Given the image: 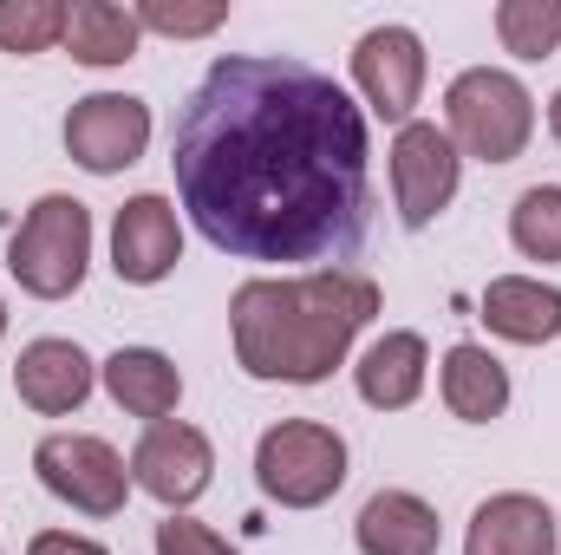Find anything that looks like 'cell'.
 Listing matches in <instances>:
<instances>
[{
  "label": "cell",
  "mask_w": 561,
  "mask_h": 555,
  "mask_svg": "<svg viewBox=\"0 0 561 555\" xmlns=\"http://www.w3.org/2000/svg\"><path fill=\"white\" fill-rule=\"evenodd\" d=\"M353 86H359V99L386 125L405 132L412 125V105L424 99V39L412 26H399V20L359 33V46H353Z\"/></svg>",
  "instance_id": "cell-9"
},
{
  "label": "cell",
  "mask_w": 561,
  "mask_h": 555,
  "mask_svg": "<svg viewBox=\"0 0 561 555\" xmlns=\"http://www.w3.org/2000/svg\"><path fill=\"white\" fill-rule=\"evenodd\" d=\"M437 393H444V412L463 418V424H490V418L510 412V373L490 347H470L457 340L437 366Z\"/></svg>",
  "instance_id": "cell-18"
},
{
  "label": "cell",
  "mask_w": 561,
  "mask_h": 555,
  "mask_svg": "<svg viewBox=\"0 0 561 555\" xmlns=\"http://www.w3.org/2000/svg\"><path fill=\"white\" fill-rule=\"evenodd\" d=\"M353 543H359V555H437L444 523L419 490H379V497H366Z\"/></svg>",
  "instance_id": "cell-16"
},
{
  "label": "cell",
  "mask_w": 561,
  "mask_h": 555,
  "mask_svg": "<svg viewBox=\"0 0 561 555\" xmlns=\"http://www.w3.org/2000/svg\"><path fill=\"white\" fill-rule=\"evenodd\" d=\"M33 471L79 517H118L125 497H131V464L105 438H92V431H53V438H39Z\"/></svg>",
  "instance_id": "cell-6"
},
{
  "label": "cell",
  "mask_w": 561,
  "mask_h": 555,
  "mask_svg": "<svg viewBox=\"0 0 561 555\" xmlns=\"http://www.w3.org/2000/svg\"><path fill=\"white\" fill-rule=\"evenodd\" d=\"M373 314H379V287L353 269L255 275L229 301L236 366L268 386H320L333 366H346Z\"/></svg>",
  "instance_id": "cell-2"
},
{
  "label": "cell",
  "mask_w": 561,
  "mask_h": 555,
  "mask_svg": "<svg viewBox=\"0 0 561 555\" xmlns=\"http://www.w3.org/2000/svg\"><path fill=\"white\" fill-rule=\"evenodd\" d=\"M0 340H7V301H0Z\"/></svg>",
  "instance_id": "cell-27"
},
{
  "label": "cell",
  "mask_w": 561,
  "mask_h": 555,
  "mask_svg": "<svg viewBox=\"0 0 561 555\" xmlns=\"http://www.w3.org/2000/svg\"><path fill=\"white\" fill-rule=\"evenodd\" d=\"M183 262V223H176V203L144 190L118 209L112 223V275L131 281V287H157Z\"/></svg>",
  "instance_id": "cell-11"
},
{
  "label": "cell",
  "mask_w": 561,
  "mask_h": 555,
  "mask_svg": "<svg viewBox=\"0 0 561 555\" xmlns=\"http://www.w3.org/2000/svg\"><path fill=\"white\" fill-rule=\"evenodd\" d=\"M496 39L516 59H549L561 46V0H503L496 7Z\"/></svg>",
  "instance_id": "cell-21"
},
{
  "label": "cell",
  "mask_w": 561,
  "mask_h": 555,
  "mask_svg": "<svg viewBox=\"0 0 561 555\" xmlns=\"http://www.w3.org/2000/svg\"><path fill=\"white\" fill-rule=\"evenodd\" d=\"M209 477H216V451H209V438L196 424H183V418L144 424L138 451H131V484L144 497H157L176 517V510H190L209 490Z\"/></svg>",
  "instance_id": "cell-8"
},
{
  "label": "cell",
  "mask_w": 561,
  "mask_h": 555,
  "mask_svg": "<svg viewBox=\"0 0 561 555\" xmlns=\"http://www.w3.org/2000/svg\"><path fill=\"white\" fill-rule=\"evenodd\" d=\"M99 380H105L112 406L144 418V424H163V418L176 412V399H183V373H176V360L157 353V347H118V353L99 366Z\"/></svg>",
  "instance_id": "cell-17"
},
{
  "label": "cell",
  "mask_w": 561,
  "mask_h": 555,
  "mask_svg": "<svg viewBox=\"0 0 561 555\" xmlns=\"http://www.w3.org/2000/svg\"><path fill=\"white\" fill-rule=\"evenodd\" d=\"M457 183H463V157H457L450 132L412 118L392 138V203H399V223L405 229H431L457 203Z\"/></svg>",
  "instance_id": "cell-7"
},
{
  "label": "cell",
  "mask_w": 561,
  "mask_h": 555,
  "mask_svg": "<svg viewBox=\"0 0 561 555\" xmlns=\"http://www.w3.org/2000/svg\"><path fill=\"white\" fill-rule=\"evenodd\" d=\"M424 373H431V347H424V333L399 327V333H379V340L359 353L353 386H359V399H366L373 412H405V406H419Z\"/></svg>",
  "instance_id": "cell-14"
},
{
  "label": "cell",
  "mask_w": 561,
  "mask_h": 555,
  "mask_svg": "<svg viewBox=\"0 0 561 555\" xmlns=\"http://www.w3.org/2000/svg\"><path fill=\"white\" fill-rule=\"evenodd\" d=\"M176 196L236 262H333L373 216V138L340 79L287 53H222L176 112Z\"/></svg>",
  "instance_id": "cell-1"
},
{
  "label": "cell",
  "mask_w": 561,
  "mask_h": 555,
  "mask_svg": "<svg viewBox=\"0 0 561 555\" xmlns=\"http://www.w3.org/2000/svg\"><path fill=\"white\" fill-rule=\"evenodd\" d=\"M92 269V209L79 196H39L7 242V275L33 301H66Z\"/></svg>",
  "instance_id": "cell-4"
},
{
  "label": "cell",
  "mask_w": 561,
  "mask_h": 555,
  "mask_svg": "<svg viewBox=\"0 0 561 555\" xmlns=\"http://www.w3.org/2000/svg\"><path fill=\"white\" fill-rule=\"evenodd\" d=\"M92 386H99V366L85 360L79 340H53L46 333V340L20 347V360H13V393H20V406H33L39 418L79 412L92 399Z\"/></svg>",
  "instance_id": "cell-12"
},
{
  "label": "cell",
  "mask_w": 561,
  "mask_h": 555,
  "mask_svg": "<svg viewBox=\"0 0 561 555\" xmlns=\"http://www.w3.org/2000/svg\"><path fill=\"white\" fill-rule=\"evenodd\" d=\"M157 555H236L209 523H190V517H163L157 523Z\"/></svg>",
  "instance_id": "cell-24"
},
{
  "label": "cell",
  "mask_w": 561,
  "mask_h": 555,
  "mask_svg": "<svg viewBox=\"0 0 561 555\" xmlns=\"http://www.w3.org/2000/svg\"><path fill=\"white\" fill-rule=\"evenodd\" d=\"M66 39L59 0H0V53H46Z\"/></svg>",
  "instance_id": "cell-22"
},
{
  "label": "cell",
  "mask_w": 561,
  "mask_h": 555,
  "mask_svg": "<svg viewBox=\"0 0 561 555\" xmlns=\"http://www.w3.org/2000/svg\"><path fill=\"white\" fill-rule=\"evenodd\" d=\"M138 13L144 33H163V39H203V33H216L222 20H229V7L222 0H209V7H170V0H144V7H131Z\"/></svg>",
  "instance_id": "cell-23"
},
{
  "label": "cell",
  "mask_w": 561,
  "mask_h": 555,
  "mask_svg": "<svg viewBox=\"0 0 561 555\" xmlns=\"http://www.w3.org/2000/svg\"><path fill=\"white\" fill-rule=\"evenodd\" d=\"M444 132L457 144V157L477 163H516L536 138V99L516 72L503 66H470L450 79L444 92Z\"/></svg>",
  "instance_id": "cell-3"
},
{
  "label": "cell",
  "mask_w": 561,
  "mask_h": 555,
  "mask_svg": "<svg viewBox=\"0 0 561 555\" xmlns=\"http://www.w3.org/2000/svg\"><path fill=\"white\" fill-rule=\"evenodd\" d=\"M463 555H556V510L529 490L483 497L470 517Z\"/></svg>",
  "instance_id": "cell-13"
},
{
  "label": "cell",
  "mask_w": 561,
  "mask_h": 555,
  "mask_svg": "<svg viewBox=\"0 0 561 555\" xmlns=\"http://www.w3.org/2000/svg\"><path fill=\"white\" fill-rule=\"evenodd\" d=\"M549 132H556V144H561V92H556V105H549Z\"/></svg>",
  "instance_id": "cell-26"
},
{
  "label": "cell",
  "mask_w": 561,
  "mask_h": 555,
  "mask_svg": "<svg viewBox=\"0 0 561 555\" xmlns=\"http://www.w3.org/2000/svg\"><path fill=\"white\" fill-rule=\"evenodd\" d=\"M138 13L131 7H112V0H72L66 7V53L79 59V66H125V59H138Z\"/></svg>",
  "instance_id": "cell-19"
},
{
  "label": "cell",
  "mask_w": 561,
  "mask_h": 555,
  "mask_svg": "<svg viewBox=\"0 0 561 555\" xmlns=\"http://www.w3.org/2000/svg\"><path fill=\"white\" fill-rule=\"evenodd\" d=\"M477 320L510 347H549V340H561V287L536 275H496L483 287Z\"/></svg>",
  "instance_id": "cell-15"
},
{
  "label": "cell",
  "mask_w": 561,
  "mask_h": 555,
  "mask_svg": "<svg viewBox=\"0 0 561 555\" xmlns=\"http://www.w3.org/2000/svg\"><path fill=\"white\" fill-rule=\"evenodd\" d=\"M510 242L529 262H561V183H529L510 209Z\"/></svg>",
  "instance_id": "cell-20"
},
{
  "label": "cell",
  "mask_w": 561,
  "mask_h": 555,
  "mask_svg": "<svg viewBox=\"0 0 561 555\" xmlns=\"http://www.w3.org/2000/svg\"><path fill=\"white\" fill-rule=\"evenodd\" d=\"M255 484L280 510H320L346 484V438L320 418H280L255 444Z\"/></svg>",
  "instance_id": "cell-5"
},
{
  "label": "cell",
  "mask_w": 561,
  "mask_h": 555,
  "mask_svg": "<svg viewBox=\"0 0 561 555\" xmlns=\"http://www.w3.org/2000/svg\"><path fill=\"white\" fill-rule=\"evenodd\" d=\"M26 555H112L105 543H92V536H72V530H39Z\"/></svg>",
  "instance_id": "cell-25"
},
{
  "label": "cell",
  "mask_w": 561,
  "mask_h": 555,
  "mask_svg": "<svg viewBox=\"0 0 561 555\" xmlns=\"http://www.w3.org/2000/svg\"><path fill=\"white\" fill-rule=\"evenodd\" d=\"M150 144V105L131 92H92L66 112V150L79 170L92 177H118L131 170Z\"/></svg>",
  "instance_id": "cell-10"
}]
</instances>
